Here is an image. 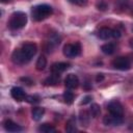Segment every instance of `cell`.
I'll list each match as a JSON object with an SVG mask.
<instances>
[{
  "instance_id": "6da1fadb",
  "label": "cell",
  "mask_w": 133,
  "mask_h": 133,
  "mask_svg": "<svg viewBox=\"0 0 133 133\" xmlns=\"http://www.w3.org/2000/svg\"><path fill=\"white\" fill-rule=\"evenodd\" d=\"M52 12H53V9L48 4H39V5L32 7V9H31L32 19L37 22L47 19L48 17H50L52 15Z\"/></svg>"
},
{
  "instance_id": "7a4b0ae2",
  "label": "cell",
  "mask_w": 133,
  "mask_h": 133,
  "mask_svg": "<svg viewBox=\"0 0 133 133\" xmlns=\"http://www.w3.org/2000/svg\"><path fill=\"white\" fill-rule=\"evenodd\" d=\"M27 23V16L23 11H16L14 12L8 21V27L12 30L23 28Z\"/></svg>"
},
{
  "instance_id": "3957f363",
  "label": "cell",
  "mask_w": 133,
  "mask_h": 133,
  "mask_svg": "<svg viewBox=\"0 0 133 133\" xmlns=\"http://www.w3.org/2000/svg\"><path fill=\"white\" fill-rule=\"evenodd\" d=\"M63 55L68 58H74L81 53V46L79 43L75 44H66L63 47Z\"/></svg>"
},
{
  "instance_id": "277c9868",
  "label": "cell",
  "mask_w": 133,
  "mask_h": 133,
  "mask_svg": "<svg viewBox=\"0 0 133 133\" xmlns=\"http://www.w3.org/2000/svg\"><path fill=\"white\" fill-rule=\"evenodd\" d=\"M112 66L116 70H119V71H127L131 68V62L127 57L119 56V57H116L113 59Z\"/></svg>"
},
{
  "instance_id": "5b68a950",
  "label": "cell",
  "mask_w": 133,
  "mask_h": 133,
  "mask_svg": "<svg viewBox=\"0 0 133 133\" xmlns=\"http://www.w3.org/2000/svg\"><path fill=\"white\" fill-rule=\"evenodd\" d=\"M21 51H22V53L24 54V56L26 57V59L29 61V60L36 54L37 48H36V45L33 44V43H26V44H24V45L22 46Z\"/></svg>"
},
{
  "instance_id": "8992f818",
  "label": "cell",
  "mask_w": 133,
  "mask_h": 133,
  "mask_svg": "<svg viewBox=\"0 0 133 133\" xmlns=\"http://www.w3.org/2000/svg\"><path fill=\"white\" fill-rule=\"evenodd\" d=\"M107 109H108L109 113H111V114H113V115L123 116L124 109H123L122 104H121L118 101H111V102H109V104H108V106H107Z\"/></svg>"
},
{
  "instance_id": "52a82bcc",
  "label": "cell",
  "mask_w": 133,
  "mask_h": 133,
  "mask_svg": "<svg viewBox=\"0 0 133 133\" xmlns=\"http://www.w3.org/2000/svg\"><path fill=\"white\" fill-rule=\"evenodd\" d=\"M103 123L106 126H118L123 123V117L122 116H117V115H113V114H107L104 116L103 118Z\"/></svg>"
},
{
  "instance_id": "ba28073f",
  "label": "cell",
  "mask_w": 133,
  "mask_h": 133,
  "mask_svg": "<svg viewBox=\"0 0 133 133\" xmlns=\"http://www.w3.org/2000/svg\"><path fill=\"white\" fill-rule=\"evenodd\" d=\"M64 85L69 89L77 88L79 85V78L75 74H69L64 80Z\"/></svg>"
},
{
  "instance_id": "9c48e42d",
  "label": "cell",
  "mask_w": 133,
  "mask_h": 133,
  "mask_svg": "<svg viewBox=\"0 0 133 133\" xmlns=\"http://www.w3.org/2000/svg\"><path fill=\"white\" fill-rule=\"evenodd\" d=\"M11 60L14 63L16 64H24V63H27L28 60L26 59V57L24 56V54L22 53L21 49H17L12 52V55H11Z\"/></svg>"
},
{
  "instance_id": "30bf717a",
  "label": "cell",
  "mask_w": 133,
  "mask_h": 133,
  "mask_svg": "<svg viewBox=\"0 0 133 133\" xmlns=\"http://www.w3.org/2000/svg\"><path fill=\"white\" fill-rule=\"evenodd\" d=\"M70 66L69 63L66 62H55L51 65V72L52 73H55V74H61L63 73L65 70H68Z\"/></svg>"
},
{
  "instance_id": "8fae6325",
  "label": "cell",
  "mask_w": 133,
  "mask_h": 133,
  "mask_svg": "<svg viewBox=\"0 0 133 133\" xmlns=\"http://www.w3.org/2000/svg\"><path fill=\"white\" fill-rule=\"evenodd\" d=\"M10 95L11 97L16 100V101H22L26 98V95H25V91L23 90V88L19 87V86H15L11 88L10 90Z\"/></svg>"
},
{
  "instance_id": "7c38bea8",
  "label": "cell",
  "mask_w": 133,
  "mask_h": 133,
  "mask_svg": "<svg viewBox=\"0 0 133 133\" xmlns=\"http://www.w3.org/2000/svg\"><path fill=\"white\" fill-rule=\"evenodd\" d=\"M3 127L8 132H18V131L22 130V127L19 126L18 124H16L15 122H12L11 119H5L3 122Z\"/></svg>"
},
{
  "instance_id": "4fadbf2b",
  "label": "cell",
  "mask_w": 133,
  "mask_h": 133,
  "mask_svg": "<svg viewBox=\"0 0 133 133\" xmlns=\"http://www.w3.org/2000/svg\"><path fill=\"white\" fill-rule=\"evenodd\" d=\"M112 31H113V29H111L109 27H102L98 32V36L101 39H108V38L112 37Z\"/></svg>"
},
{
  "instance_id": "5bb4252c",
  "label": "cell",
  "mask_w": 133,
  "mask_h": 133,
  "mask_svg": "<svg viewBox=\"0 0 133 133\" xmlns=\"http://www.w3.org/2000/svg\"><path fill=\"white\" fill-rule=\"evenodd\" d=\"M59 79H60V75L59 74H55V73H52V75H50L45 81H44V84L49 86V85H56L58 82H59Z\"/></svg>"
},
{
  "instance_id": "9a60e30c",
  "label": "cell",
  "mask_w": 133,
  "mask_h": 133,
  "mask_svg": "<svg viewBox=\"0 0 133 133\" xmlns=\"http://www.w3.org/2000/svg\"><path fill=\"white\" fill-rule=\"evenodd\" d=\"M44 113H45V109L43 107H34L32 109L31 115H32V118L34 121H39L43 117Z\"/></svg>"
},
{
  "instance_id": "2e32d148",
  "label": "cell",
  "mask_w": 133,
  "mask_h": 133,
  "mask_svg": "<svg viewBox=\"0 0 133 133\" xmlns=\"http://www.w3.org/2000/svg\"><path fill=\"white\" fill-rule=\"evenodd\" d=\"M47 65V59L45 56H39L37 58V61L35 63V68L37 71H44Z\"/></svg>"
},
{
  "instance_id": "e0dca14e",
  "label": "cell",
  "mask_w": 133,
  "mask_h": 133,
  "mask_svg": "<svg viewBox=\"0 0 133 133\" xmlns=\"http://www.w3.org/2000/svg\"><path fill=\"white\" fill-rule=\"evenodd\" d=\"M101 50H102V52L104 53V54H106V55H111V54H113V52H114V45L113 44H110V43H108V44H105V45H103L102 47H101Z\"/></svg>"
},
{
  "instance_id": "ac0fdd59",
  "label": "cell",
  "mask_w": 133,
  "mask_h": 133,
  "mask_svg": "<svg viewBox=\"0 0 133 133\" xmlns=\"http://www.w3.org/2000/svg\"><path fill=\"white\" fill-rule=\"evenodd\" d=\"M65 131L66 132H75L76 131V121H75V117H71L68 122H66V125H65Z\"/></svg>"
},
{
  "instance_id": "d6986e66",
  "label": "cell",
  "mask_w": 133,
  "mask_h": 133,
  "mask_svg": "<svg viewBox=\"0 0 133 133\" xmlns=\"http://www.w3.org/2000/svg\"><path fill=\"white\" fill-rule=\"evenodd\" d=\"M38 131L39 132H43V133H53V132H56V129L52 125L43 124V125H41L38 127Z\"/></svg>"
},
{
  "instance_id": "ffe728a7",
  "label": "cell",
  "mask_w": 133,
  "mask_h": 133,
  "mask_svg": "<svg viewBox=\"0 0 133 133\" xmlns=\"http://www.w3.org/2000/svg\"><path fill=\"white\" fill-rule=\"evenodd\" d=\"M89 112H90V115L96 118V117H98V116L100 115V113H101V108H100V106H99L98 104H91V106H90V108H89Z\"/></svg>"
},
{
  "instance_id": "44dd1931",
  "label": "cell",
  "mask_w": 133,
  "mask_h": 133,
  "mask_svg": "<svg viewBox=\"0 0 133 133\" xmlns=\"http://www.w3.org/2000/svg\"><path fill=\"white\" fill-rule=\"evenodd\" d=\"M63 99H64V102L66 104H72L74 101V94L68 88V90H65L63 92Z\"/></svg>"
},
{
  "instance_id": "7402d4cb",
  "label": "cell",
  "mask_w": 133,
  "mask_h": 133,
  "mask_svg": "<svg viewBox=\"0 0 133 133\" xmlns=\"http://www.w3.org/2000/svg\"><path fill=\"white\" fill-rule=\"evenodd\" d=\"M80 122L82 124V126H87L88 122H89V114L86 112V111H81L80 112Z\"/></svg>"
},
{
  "instance_id": "603a6c76",
  "label": "cell",
  "mask_w": 133,
  "mask_h": 133,
  "mask_svg": "<svg viewBox=\"0 0 133 133\" xmlns=\"http://www.w3.org/2000/svg\"><path fill=\"white\" fill-rule=\"evenodd\" d=\"M25 100L29 103H37L38 102V98L36 96H26Z\"/></svg>"
},
{
  "instance_id": "cb8c5ba5",
  "label": "cell",
  "mask_w": 133,
  "mask_h": 133,
  "mask_svg": "<svg viewBox=\"0 0 133 133\" xmlns=\"http://www.w3.org/2000/svg\"><path fill=\"white\" fill-rule=\"evenodd\" d=\"M70 2L73 4H76V5L82 6V5H85L87 3V0H70Z\"/></svg>"
},
{
  "instance_id": "d4e9b609",
  "label": "cell",
  "mask_w": 133,
  "mask_h": 133,
  "mask_svg": "<svg viewBox=\"0 0 133 133\" xmlns=\"http://www.w3.org/2000/svg\"><path fill=\"white\" fill-rule=\"evenodd\" d=\"M97 7L98 9H101V10H105L107 8V4L104 2V1H100L98 4H97Z\"/></svg>"
},
{
  "instance_id": "484cf974",
  "label": "cell",
  "mask_w": 133,
  "mask_h": 133,
  "mask_svg": "<svg viewBox=\"0 0 133 133\" xmlns=\"http://www.w3.org/2000/svg\"><path fill=\"white\" fill-rule=\"evenodd\" d=\"M90 100H91V96H86V97H84V98L82 99V101H81L80 104H81V105H85V104L89 103Z\"/></svg>"
},
{
  "instance_id": "4316f807",
  "label": "cell",
  "mask_w": 133,
  "mask_h": 133,
  "mask_svg": "<svg viewBox=\"0 0 133 133\" xmlns=\"http://www.w3.org/2000/svg\"><path fill=\"white\" fill-rule=\"evenodd\" d=\"M119 36H121V31L117 30V29H113V31H112V37L118 38Z\"/></svg>"
},
{
  "instance_id": "83f0119b",
  "label": "cell",
  "mask_w": 133,
  "mask_h": 133,
  "mask_svg": "<svg viewBox=\"0 0 133 133\" xmlns=\"http://www.w3.org/2000/svg\"><path fill=\"white\" fill-rule=\"evenodd\" d=\"M103 79H104V75H103V74H98V75H97V78H96L97 82H100V81H102Z\"/></svg>"
},
{
  "instance_id": "f1b7e54d",
  "label": "cell",
  "mask_w": 133,
  "mask_h": 133,
  "mask_svg": "<svg viewBox=\"0 0 133 133\" xmlns=\"http://www.w3.org/2000/svg\"><path fill=\"white\" fill-rule=\"evenodd\" d=\"M130 46L133 48V39H131V42H130Z\"/></svg>"
}]
</instances>
